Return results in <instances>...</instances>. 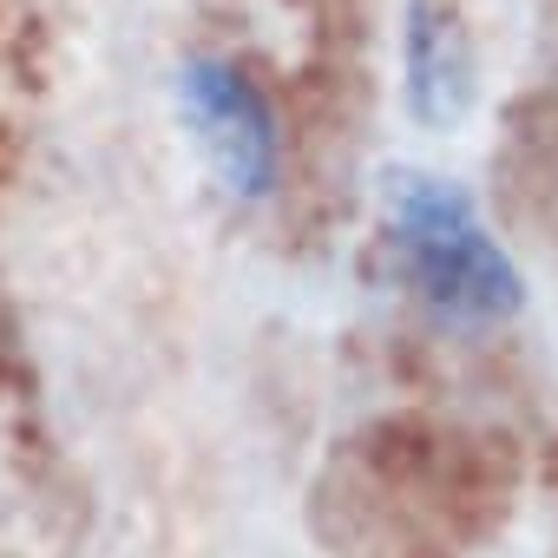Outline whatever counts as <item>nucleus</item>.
I'll return each mask as SVG.
<instances>
[{
	"label": "nucleus",
	"instance_id": "nucleus-1",
	"mask_svg": "<svg viewBox=\"0 0 558 558\" xmlns=\"http://www.w3.org/2000/svg\"><path fill=\"white\" fill-rule=\"evenodd\" d=\"M381 243L395 276L453 329H493L525 303V276L506 243L486 230L473 197L434 171L401 165L381 178Z\"/></svg>",
	"mask_w": 558,
	"mask_h": 558
},
{
	"label": "nucleus",
	"instance_id": "nucleus-2",
	"mask_svg": "<svg viewBox=\"0 0 558 558\" xmlns=\"http://www.w3.org/2000/svg\"><path fill=\"white\" fill-rule=\"evenodd\" d=\"M178 119L204 158V171L217 178L223 197L256 204L276 191V165H283V132L263 99V86L230 66V60H191L178 73Z\"/></svg>",
	"mask_w": 558,
	"mask_h": 558
},
{
	"label": "nucleus",
	"instance_id": "nucleus-3",
	"mask_svg": "<svg viewBox=\"0 0 558 558\" xmlns=\"http://www.w3.org/2000/svg\"><path fill=\"white\" fill-rule=\"evenodd\" d=\"M401 86L408 112L434 132H453L480 99V53L460 0H408L401 21Z\"/></svg>",
	"mask_w": 558,
	"mask_h": 558
}]
</instances>
